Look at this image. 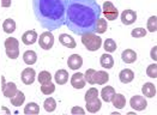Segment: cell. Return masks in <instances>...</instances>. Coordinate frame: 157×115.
I'll return each mask as SVG.
<instances>
[{"instance_id":"obj_1","label":"cell","mask_w":157,"mask_h":115,"mask_svg":"<svg viewBox=\"0 0 157 115\" xmlns=\"http://www.w3.org/2000/svg\"><path fill=\"white\" fill-rule=\"evenodd\" d=\"M101 7L96 0H68L65 24L76 35L94 33Z\"/></svg>"},{"instance_id":"obj_2","label":"cell","mask_w":157,"mask_h":115,"mask_svg":"<svg viewBox=\"0 0 157 115\" xmlns=\"http://www.w3.org/2000/svg\"><path fill=\"white\" fill-rule=\"evenodd\" d=\"M68 0H33V10L42 28L48 31L65 24Z\"/></svg>"},{"instance_id":"obj_3","label":"cell","mask_w":157,"mask_h":115,"mask_svg":"<svg viewBox=\"0 0 157 115\" xmlns=\"http://www.w3.org/2000/svg\"><path fill=\"white\" fill-rule=\"evenodd\" d=\"M82 43L85 46V48L88 51L96 52L102 46V38L94 33H89V34L82 35Z\"/></svg>"},{"instance_id":"obj_4","label":"cell","mask_w":157,"mask_h":115,"mask_svg":"<svg viewBox=\"0 0 157 115\" xmlns=\"http://www.w3.org/2000/svg\"><path fill=\"white\" fill-rule=\"evenodd\" d=\"M5 52L7 58L10 59H17L19 56V42L18 40L14 37H9L5 40Z\"/></svg>"},{"instance_id":"obj_5","label":"cell","mask_w":157,"mask_h":115,"mask_svg":"<svg viewBox=\"0 0 157 115\" xmlns=\"http://www.w3.org/2000/svg\"><path fill=\"white\" fill-rule=\"evenodd\" d=\"M0 82H1V91L4 94L5 97L7 98H11L16 95V92L18 91L17 89V85L13 83V82H10V83H6L5 82V77H0Z\"/></svg>"},{"instance_id":"obj_6","label":"cell","mask_w":157,"mask_h":115,"mask_svg":"<svg viewBox=\"0 0 157 115\" xmlns=\"http://www.w3.org/2000/svg\"><path fill=\"white\" fill-rule=\"evenodd\" d=\"M39 44L40 47L44 51H49L54 44V36L51 31H44L40 35L39 37Z\"/></svg>"},{"instance_id":"obj_7","label":"cell","mask_w":157,"mask_h":115,"mask_svg":"<svg viewBox=\"0 0 157 115\" xmlns=\"http://www.w3.org/2000/svg\"><path fill=\"white\" fill-rule=\"evenodd\" d=\"M103 14H105V19L108 21H115L119 16L118 9L113 5L112 1H105L103 4Z\"/></svg>"},{"instance_id":"obj_8","label":"cell","mask_w":157,"mask_h":115,"mask_svg":"<svg viewBox=\"0 0 157 115\" xmlns=\"http://www.w3.org/2000/svg\"><path fill=\"white\" fill-rule=\"evenodd\" d=\"M130 104L131 107L137 110V112H142V110H145L146 107H147V102L143 96H139V95H136L133 96L131 100H130Z\"/></svg>"},{"instance_id":"obj_9","label":"cell","mask_w":157,"mask_h":115,"mask_svg":"<svg viewBox=\"0 0 157 115\" xmlns=\"http://www.w3.org/2000/svg\"><path fill=\"white\" fill-rule=\"evenodd\" d=\"M21 78H22V82L25 85H31L35 82V79H36V72H35L34 68L26 67L25 70H23V72L21 75Z\"/></svg>"},{"instance_id":"obj_10","label":"cell","mask_w":157,"mask_h":115,"mask_svg":"<svg viewBox=\"0 0 157 115\" xmlns=\"http://www.w3.org/2000/svg\"><path fill=\"white\" fill-rule=\"evenodd\" d=\"M137 21V12L133 10H125L121 13V22L125 25H131Z\"/></svg>"},{"instance_id":"obj_11","label":"cell","mask_w":157,"mask_h":115,"mask_svg":"<svg viewBox=\"0 0 157 115\" xmlns=\"http://www.w3.org/2000/svg\"><path fill=\"white\" fill-rule=\"evenodd\" d=\"M67 65H68V67H70L71 70H73V71L79 70V68L82 67V65H83V59H82V56L78 55V54H72V55H70V58L67 59Z\"/></svg>"},{"instance_id":"obj_12","label":"cell","mask_w":157,"mask_h":115,"mask_svg":"<svg viewBox=\"0 0 157 115\" xmlns=\"http://www.w3.org/2000/svg\"><path fill=\"white\" fill-rule=\"evenodd\" d=\"M85 78H84V75L80 73V72H77L75 73L72 78H71V84L75 89H83L85 86Z\"/></svg>"},{"instance_id":"obj_13","label":"cell","mask_w":157,"mask_h":115,"mask_svg":"<svg viewBox=\"0 0 157 115\" xmlns=\"http://www.w3.org/2000/svg\"><path fill=\"white\" fill-rule=\"evenodd\" d=\"M37 38H39V36H37V33L35 30H28V31H25L22 35V41H23V43L26 44V46L34 44L37 41Z\"/></svg>"},{"instance_id":"obj_14","label":"cell","mask_w":157,"mask_h":115,"mask_svg":"<svg viewBox=\"0 0 157 115\" xmlns=\"http://www.w3.org/2000/svg\"><path fill=\"white\" fill-rule=\"evenodd\" d=\"M59 42H60L64 47H67V48H70V49H73V48L77 47V43H76L75 38L72 37V36H70V35H67V34H61V35L59 36Z\"/></svg>"},{"instance_id":"obj_15","label":"cell","mask_w":157,"mask_h":115,"mask_svg":"<svg viewBox=\"0 0 157 115\" xmlns=\"http://www.w3.org/2000/svg\"><path fill=\"white\" fill-rule=\"evenodd\" d=\"M101 105H102V103H101L98 97L92 98L90 101H86V110L89 113H92V114L94 113H97L101 109Z\"/></svg>"},{"instance_id":"obj_16","label":"cell","mask_w":157,"mask_h":115,"mask_svg":"<svg viewBox=\"0 0 157 115\" xmlns=\"http://www.w3.org/2000/svg\"><path fill=\"white\" fill-rule=\"evenodd\" d=\"M121 59L126 64H133L137 60V53L132 49H125L121 54Z\"/></svg>"},{"instance_id":"obj_17","label":"cell","mask_w":157,"mask_h":115,"mask_svg":"<svg viewBox=\"0 0 157 115\" xmlns=\"http://www.w3.org/2000/svg\"><path fill=\"white\" fill-rule=\"evenodd\" d=\"M119 78H120V82L121 83L127 84V83H131L132 80L134 79V73H133V71H131L130 68H125V70H122L120 72Z\"/></svg>"},{"instance_id":"obj_18","label":"cell","mask_w":157,"mask_h":115,"mask_svg":"<svg viewBox=\"0 0 157 115\" xmlns=\"http://www.w3.org/2000/svg\"><path fill=\"white\" fill-rule=\"evenodd\" d=\"M68 72L66 71V70H58L56 71V73H55V76H54V79H55V82H56V84H59V85H64L67 83V80H68Z\"/></svg>"},{"instance_id":"obj_19","label":"cell","mask_w":157,"mask_h":115,"mask_svg":"<svg viewBox=\"0 0 157 115\" xmlns=\"http://www.w3.org/2000/svg\"><path fill=\"white\" fill-rule=\"evenodd\" d=\"M110 102L113 103V105H114L115 108L122 109V108H125V105H126V98H125V96H124L122 94H115V95L113 96V98H112Z\"/></svg>"},{"instance_id":"obj_20","label":"cell","mask_w":157,"mask_h":115,"mask_svg":"<svg viewBox=\"0 0 157 115\" xmlns=\"http://www.w3.org/2000/svg\"><path fill=\"white\" fill-rule=\"evenodd\" d=\"M142 91H143L144 96L149 97V98H152L156 96V86L152 83H145L142 88Z\"/></svg>"},{"instance_id":"obj_21","label":"cell","mask_w":157,"mask_h":115,"mask_svg":"<svg viewBox=\"0 0 157 115\" xmlns=\"http://www.w3.org/2000/svg\"><path fill=\"white\" fill-rule=\"evenodd\" d=\"M108 80H109V75L105 71H96L95 72V84L103 85L105 83H108Z\"/></svg>"},{"instance_id":"obj_22","label":"cell","mask_w":157,"mask_h":115,"mask_svg":"<svg viewBox=\"0 0 157 115\" xmlns=\"http://www.w3.org/2000/svg\"><path fill=\"white\" fill-rule=\"evenodd\" d=\"M114 95H115V90L113 86H105L101 90V96H102V100L105 102H110Z\"/></svg>"},{"instance_id":"obj_23","label":"cell","mask_w":157,"mask_h":115,"mask_svg":"<svg viewBox=\"0 0 157 115\" xmlns=\"http://www.w3.org/2000/svg\"><path fill=\"white\" fill-rule=\"evenodd\" d=\"M100 63H101V66L105 67V68H112L114 66V59L110 54H102L101 55V59H100Z\"/></svg>"},{"instance_id":"obj_24","label":"cell","mask_w":157,"mask_h":115,"mask_svg":"<svg viewBox=\"0 0 157 115\" xmlns=\"http://www.w3.org/2000/svg\"><path fill=\"white\" fill-rule=\"evenodd\" d=\"M23 60L26 65H34L37 61V54L34 51H26L23 54Z\"/></svg>"},{"instance_id":"obj_25","label":"cell","mask_w":157,"mask_h":115,"mask_svg":"<svg viewBox=\"0 0 157 115\" xmlns=\"http://www.w3.org/2000/svg\"><path fill=\"white\" fill-rule=\"evenodd\" d=\"M11 100V103H12V105L14 107H19V105H22L24 101H25V96H24V94H23V91H17L16 92V95L10 98Z\"/></svg>"},{"instance_id":"obj_26","label":"cell","mask_w":157,"mask_h":115,"mask_svg":"<svg viewBox=\"0 0 157 115\" xmlns=\"http://www.w3.org/2000/svg\"><path fill=\"white\" fill-rule=\"evenodd\" d=\"M40 113V107L37 103L30 102L28 103L24 108V114L26 115H36Z\"/></svg>"},{"instance_id":"obj_27","label":"cell","mask_w":157,"mask_h":115,"mask_svg":"<svg viewBox=\"0 0 157 115\" xmlns=\"http://www.w3.org/2000/svg\"><path fill=\"white\" fill-rule=\"evenodd\" d=\"M2 29L6 34H12L16 31V22L11 18L5 19V22L2 23Z\"/></svg>"},{"instance_id":"obj_28","label":"cell","mask_w":157,"mask_h":115,"mask_svg":"<svg viewBox=\"0 0 157 115\" xmlns=\"http://www.w3.org/2000/svg\"><path fill=\"white\" fill-rule=\"evenodd\" d=\"M107 28H108V24H107V21L103 19V18H98L97 19V23H96V26H95V30L97 34H105L107 31Z\"/></svg>"},{"instance_id":"obj_29","label":"cell","mask_w":157,"mask_h":115,"mask_svg":"<svg viewBox=\"0 0 157 115\" xmlns=\"http://www.w3.org/2000/svg\"><path fill=\"white\" fill-rule=\"evenodd\" d=\"M43 108H44V110L48 112V113L54 112L55 108H56V102H55V100H54L53 97H48V98L43 102Z\"/></svg>"},{"instance_id":"obj_30","label":"cell","mask_w":157,"mask_h":115,"mask_svg":"<svg viewBox=\"0 0 157 115\" xmlns=\"http://www.w3.org/2000/svg\"><path fill=\"white\" fill-rule=\"evenodd\" d=\"M103 48H105V52L108 53H113V52L117 51V43L113 38H107L103 43Z\"/></svg>"},{"instance_id":"obj_31","label":"cell","mask_w":157,"mask_h":115,"mask_svg":"<svg viewBox=\"0 0 157 115\" xmlns=\"http://www.w3.org/2000/svg\"><path fill=\"white\" fill-rule=\"evenodd\" d=\"M37 79H39V83L42 85V84L49 83V82L52 80V75H51L48 71H42V72H40L39 73Z\"/></svg>"},{"instance_id":"obj_32","label":"cell","mask_w":157,"mask_h":115,"mask_svg":"<svg viewBox=\"0 0 157 115\" xmlns=\"http://www.w3.org/2000/svg\"><path fill=\"white\" fill-rule=\"evenodd\" d=\"M54 91H55V85L53 84L52 82L41 85V92H42L43 95H51Z\"/></svg>"},{"instance_id":"obj_33","label":"cell","mask_w":157,"mask_h":115,"mask_svg":"<svg viewBox=\"0 0 157 115\" xmlns=\"http://www.w3.org/2000/svg\"><path fill=\"white\" fill-rule=\"evenodd\" d=\"M95 70L94 68H89L86 70V72L84 73V78H85V82L91 84V85H95Z\"/></svg>"},{"instance_id":"obj_34","label":"cell","mask_w":157,"mask_h":115,"mask_svg":"<svg viewBox=\"0 0 157 115\" xmlns=\"http://www.w3.org/2000/svg\"><path fill=\"white\" fill-rule=\"evenodd\" d=\"M147 30L150 33H156L157 30V17L156 16H151L147 19Z\"/></svg>"},{"instance_id":"obj_35","label":"cell","mask_w":157,"mask_h":115,"mask_svg":"<svg viewBox=\"0 0 157 115\" xmlns=\"http://www.w3.org/2000/svg\"><path fill=\"white\" fill-rule=\"evenodd\" d=\"M96 97H98V90L96 89V88H90V89L86 91V94H85V102L86 101H90L92 98H96Z\"/></svg>"},{"instance_id":"obj_36","label":"cell","mask_w":157,"mask_h":115,"mask_svg":"<svg viewBox=\"0 0 157 115\" xmlns=\"http://www.w3.org/2000/svg\"><path fill=\"white\" fill-rule=\"evenodd\" d=\"M131 35L134 38L144 37L145 35H146V30L143 29V28H136V29H133V30H132Z\"/></svg>"},{"instance_id":"obj_37","label":"cell","mask_w":157,"mask_h":115,"mask_svg":"<svg viewBox=\"0 0 157 115\" xmlns=\"http://www.w3.org/2000/svg\"><path fill=\"white\" fill-rule=\"evenodd\" d=\"M146 75L150 77V78H157V65L152 64L150 65V66H147Z\"/></svg>"},{"instance_id":"obj_38","label":"cell","mask_w":157,"mask_h":115,"mask_svg":"<svg viewBox=\"0 0 157 115\" xmlns=\"http://www.w3.org/2000/svg\"><path fill=\"white\" fill-rule=\"evenodd\" d=\"M71 113L72 114H80V115H84V109L83 108H80V107H73L72 109H71Z\"/></svg>"},{"instance_id":"obj_39","label":"cell","mask_w":157,"mask_h":115,"mask_svg":"<svg viewBox=\"0 0 157 115\" xmlns=\"http://www.w3.org/2000/svg\"><path fill=\"white\" fill-rule=\"evenodd\" d=\"M156 51H157V47L155 46L152 49H151V59L154 60V61H156L157 60V55H156Z\"/></svg>"},{"instance_id":"obj_40","label":"cell","mask_w":157,"mask_h":115,"mask_svg":"<svg viewBox=\"0 0 157 115\" xmlns=\"http://www.w3.org/2000/svg\"><path fill=\"white\" fill-rule=\"evenodd\" d=\"M1 6L2 7H10L11 6V0H1Z\"/></svg>"}]
</instances>
